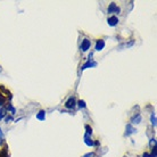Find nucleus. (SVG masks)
Instances as JSON below:
<instances>
[{
  "instance_id": "nucleus-17",
  "label": "nucleus",
  "mask_w": 157,
  "mask_h": 157,
  "mask_svg": "<svg viewBox=\"0 0 157 157\" xmlns=\"http://www.w3.org/2000/svg\"><path fill=\"white\" fill-rule=\"evenodd\" d=\"M0 137H2V132H1V129H0Z\"/></svg>"
},
{
  "instance_id": "nucleus-2",
  "label": "nucleus",
  "mask_w": 157,
  "mask_h": 157,
  "mask_svg": "<svg viewBox=\"0 0 157 157\" xmlns=\"http://www.w3.org/2000/svg\"><path fill=\"white\" fill-rule=\"evenodd\" d=\"M120 7L115 4V2H111V5L108 6V13L109 14H118L120 13Z\"/></svg>"
},
{
  "instance_id": "nucleus-15",
  "label": "nucleus",
  "mask_w": 157,
  "mask_h": 157,
  "mask_svg": "<svg viewBox=\"0 0 157 157\" xmlns=\"http://www.w3.org/2000/svg\"><path fill=\"white\" fill-rule=\"evenodd\" d=\"M83 157H95V154H93V152H89V154L84 155Z\"/></svg>"
},
{
  "instance_id": "nucleus-9",
  "label": "nucleus",
  "mask_w": 157,
  "mask_h": 157,
  "mask_svg": "<svg viewBox=\"0 0 157 157\" xmlns=\"http://www.w3.org/2000/svg\"><path fill=\"white\" fill-rule=\"evenodd\" d=\"M0 157H8V149H7V147L2 148L0 150Z\"/></svg>"
},
{
  "instance_id": "nucleus-13",
  "label": "nucleus",
  "mask_w": 157,
  "mask_h": 157,
  "mask_svg": "<svg viewBox=\"0 0 157 157\" xmlns=\"http://www.w3.org/2000/svg\"><path fill=\"white\" fill-rule=\"evenodd\" d=\"M152 123L154 127L156 125V116H155V114H152Z\"/></svg>"
},
{
  "instance_id": "nucleus-11",
  "label": "nucleus",
  "mask_w": 157,
  "mask_h": 157,
  "mask_svg": "<svg viewBox=\"0 0 157 157\" xmlns=\"http://www.w3.org/2000/svg\"><path fill=\"white\" fill-rule=\"evenodd\" d=\"M140 121H141V116H140V115L138 114L137 117H134V118L132 120V123H133V124H134V123L137 124V123H139V122H140Z\"/></svg>"
},
{
  "instance_id": "nucleus-16",
  "label": "nucleus",
  "mask_w": 157,
  "mask_h": 157,
  "mask_svg": "<svg viewBox=\"0 0 157 157\" xmlns=\"http://www.w3.org/2000/svg\"><path fill=\"white\" fill-rule=\"evenodd\" d=\"M155 143H156V140H155V139H152V141H150V145H155Z\"/></svg>"
},
{
  "instance_id": "nucleus-7",
  "label": "nucleus",
  "mask_w": 157,
  "mask_h": 157,
  "mask_svg": "<svg viewBox=\"0 0 157 157\" xmlns=\"http://www.w3.org/2000/svg\"><path fill=\"white\" fill-rule=\"evenodd\" d=\"M36 118L40 120V121H43L46 118V111H40L38 114H36Z\"/></svg>"
},
{
  "instance_id": "nucleus-4",
  "label": "nucleus",
  "mask_w": 157,
  "mask_h": 157,
  "mask_svg": "<svg viewBox=\"0 0 157 157\" xmlns=\"http://www.w3.org/2000/svg\"><path fill=\"white\" fill-rule=\"evenodd\" d=\"M75 105H76V100H75L74 97H71V98L65 102V107L67 108V109H72V108H74Z\"/></svg>"
},
{
  "instance_id": "nucleus-10",
  "label": "nucleus",
  "mask_w": 157,
  "mask_h": 157,
  "mask_svg": "<svg viewBox=\"0 0 157 157\" xmlns=\"http://www.w3.org/2000/svg\"><path fill=\"white\" fill-rule=\"evenodd\" d=\"M96 65H97L96 61H88L86 64H84V65H83V67H82V70H86V68H88L89 66L91 67V66H96Z\"/></svg>"
},
{
  "instance_id": "nucleus-14",
  "label": "nucleus",
  "mask_w": 157,
  "mask_h": 157,
  "mask_svg": "<svg viewBox=\"0 0 157 157\" xmlns=\"http://www.w3.org/2000/svg\"><path fill=\"white\" fill-rule=\"evenodd\" d=\"M79 106H80V108H84V107H86L84 100H80V102H79Z\"/></svg>"
},
{
  "instance_id": "nucleus-3",
  "label": "nucleus",
  "mask_w": 157,
  "mask_h": 157,
  "mask_svg": "<svg viewBox=\"0 0 157 157\" xmlns=\"http://www.w3.org/2000/svg\"><path fill=\"white\" fill-rule=\"evenodd\" d=\"M91 47V41L89 39H84V40L81 42V50L82 51H86L88 49H90Z\"/></svg>"
},
{
  "instance_id": "nucleus-6",
  "label": "nucleus",
  "mask_w": 157,
  "mask_h": 157,
  "mask_svg": "<svg viewBox=\"0 0 157 157\" xmlns=\"http://www.w3.org/2000/svg\"><path fill=\"white\" fill-rule=\"evenodd\" d=\"M104 48H105V41L102 40V39L97 40V42H96V50L97 51H102Z\"/></svg>"
},
{
  "instance_id": "nucleus-1",
  "label": "nucleus",
  "mask_w": 157,
  "mask_h": 157,
  "mask_svg": "<svg viewBox=\"0 0 157 157\" xmlns=\"http://www.w3.org/2000/svg\"><path fill=\"white\" fill-rule=\"evenodd\" d=\"M2 91H4V86H0V108L5 105V102H7L8 100H10V99H11L10 92H8V93L4 95V93H2Z\"/></svg>"
},
{
  "instance_id": "nucleus-8",
  "label": "nucleus",
  "mask_w": 157,
  "mask_h": 157,
  "mask_svg": "<svg viewBox=\"0 0 157 157\" xmlns=\"http://www.w3.org/2000/svg\"><path fill=\"white\" fill-rule=\"evenodd\" d=\"M127 132H125V136H130L131 133H134V132H136V129H133L131 124H129V125H127Z\"/></svg>"
},
{
  "instance_id": "nucleus-12",
  "label": "nucleus",
  "mask_w": 157,
  "mask_h": 157,
  "mask_svg": "<svg viewBox=\"0 0 157 157\" xmlns=\"http://www.w3.org/2000/svg\"><path fill=\"white\" fill-rule=\"evenodd\" d=\"M86 134H88V136H91V133H92L91 127H89V125H86Z\"/></svg>"
},
{
  "instance_id": "nucleus-5",
  "label": "nucleus",
  "mask_w": 157,
  "mask_h": 157,
  "mask_svg": "<svg viewBox=\"0 0 157 157\" xmlns=\"http://www.w3.org/2000/svg\"><path fill=\"white\" fill-rule=\"evenodd\" d=\"M107 23H108V25H111V26L117 25V24H118V18H117V16H111V17H108Z\"/></svg>"
}]
</instances>
